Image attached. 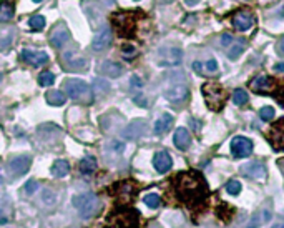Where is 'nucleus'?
I'll list each match as a JSON object with an SVG mask.
<instances>
[{
    "label": "nucleus",
    "instance_id": "f257e3e1",
    "mask_svg": "<svg viewBox=\"0 0 284 228\" xmlns=\"http://www.w3.org/2000/svg\"><path fill=\"white\" fill-rule=\"evenodd\" d=\"M74 205L84 218H92V216H95L102 208L100 200H98V196L95 193L76 195L74 198Z\"/></svg>",
    "mask_w": 284,
    "mask_h": 228
},
{
    "label": "nucleus",
    "instance_id": "f03ea898",
    "mask_svg": "<svg viewBox=\"0 0 284 228\" xmlns=\"http://www.w3.org/2000/svg\"><path fill=\"white\" fill-rule=\"evenodd\" d=\"M64 89L66 92V95L74 100H80L84 103H90L92 98H94V92L88 85L85 84L84 80L78 79H66L64 82Z\"/></svg>",
    "mask_w": 284,
    "mask_h": 228
},
{
    "label": "nucleus",
    "instance_id": "7ed1b4c3",
    "mask_svg": "<svg viewBox=\"0 0 284 228\" xmlns=\"http://www.w3.org/2000/svg\"><path fill=\"white\" fill-rule=\"evenodd\" d=\"M201 190V180L193 173L178 175V193L188 200L190 196H194Z\"/></svg>",
    "mask_w": 284,
    "mask_h": 228
},
{
    "label": "nucleus",
    "instance_id": "20e7f679",
    "mask_svg": "<svg viewBox=\"0 0 284 228\" xmlns=\"http://www.w3.org/2000/svg\"><path fill=\"white\" fill-rule=\"evenodd\" d=\"M252 148H254V145H252L251 138H248V137L238 135L231 140V153H233V157H236V158L250 157Z\"/></svg>",
    "mask_w": 284,
    "mask_h": 228
},
{
    "label": "nucleus",
    "instance_id": "39448f33",
    "mask_svg": "<svg viewBox=\"0 0 284 228\" xmlns=\"http://www.w3.org/2000/svg\"><path fill=\"white\" fill-rule=\"evenodd\" d=\"M164 97H166L168 102L172 103H182L188 98V87L184 82H173L170 84L166 89H164Z\"/></svg>",
    "mask_w": 284,
    "mask_h": 228
},
{
    "label": "nucleus",
    "instance_id": "423d86ee",
    "mask_svg": "<svg viewBox=\"0 0 284 228\" xmlns=\"http://www.w3.org/2000/svg\"><path fill=\"white\" fill-rule=\"evenodd\" d=\"M203 93L206 97V102L211 108L218 110V108L223 107V92H221V87L216 84H206L203 87Z\"/></svg>",
    "mask_w": 284,
    "mask_h": 228
},
{
    "label": "nucleus",
    "instance_id": "0eeeda50",
    "mask_svg": "<svg viewBox=\"0 0 284 228\" xmlns=\"http://www.w3.org/2000/svg\"><path fill=\"white\" fill-rule=\"evenodd\" d=\"M241 173L251 180H264L268 177L266 165L262 162H250L241 167Z\"/></svg>",
    "mask_w": 284,
    "mask_h": 228
},
{
    "label": "nucleus",
    "instance_id": "6e6552de",
    "mask_svg": "<svg viewBox=\"0 0 284 228\" xmlns=\"http://www.w3.org/2000/svg\"><path fill=\"white\" fill-rule=\"evenodd\" d=\"M183 59V52L178 47H170V49L162 50V57H160V65H166V67H174L178 64H182Z\"/></svg>",
    "mask_w": 284,
    "mask_h": 228
},
{
    "label": "nucleus",
    "instance_id": "1a4fd4ad",
    "mask_svg": "<svg viewBox=\"0 0 284 228\" xmlns=\"http://www.w3.org/2000/svg\"><path fill=\"white\" fill-rule=\"evenodd\" d=\"M30 163H32V158L28 155H18V157H15L8 162V170L14 177H20V175L28 172Z\"/></svg>",
    "mask_w": 284,
    "mask_h": 228
},
{
    "label": "nucleus",
    "instance_id": "9d476101",
    "mask_svg": "<svg viewBox=\"0 0 284 228\" xmlns=\"http://www.w3.org/2000/svg\"><path fill=\"white\" fill-rule=\"evenodd\" d=\"M22 60L32 67H42L45 64H48V55L45 54V52L25 49V50H22Z\"/></svg>",
    "mask_w": 284,
    "mask_h": 228
},
{
    "label": "nucleus",
    "instance_id": "9b49d317",
    "mask_svg": "<svg viewBox=\"0 0 284 228\" xmlns=\"http://www.w3.org/2000/svg\"><path fill=\"white\" fill-rule=\"evenodd\" d=\"M153 167L158 173H166L168 170L173 167V160H172V157H170V153L164 152V150H160V152L154 153Z\"/></svg>",
    "mask_w": 284,
    "mask_h": 228
},
{
    "label": "nucleus",
    "instance_id": "f8f14e48",
    "mask_svg": "<svg viewBox=\"0 0 284 228\" xmlns=\"http://www.w3.org/2000/svg\"><path fill=\"white\" fill-rule=\"evenodd\" d=\"M112 40H113L112 30L108 27H103L100 32L95 35L94 42H92V49H94L95 52H102V50H105L106 47H110Z\"/></svg>",
    "mask_w": 284,
    "mask_h": 228
},
{
    "label": "nucleus",
    "instance_id": "ddd939ff",
    "mask_svg": "<svg viewBox=\"0 0 284 228\" xmlns=\"http://www.w3.org/2000/svg\"><path fill=\"white\" fill-rule=\"evenodd\" d=\"M254 17L250 14V12H244V10H241V12L234 14L233 17V25L236 30H240V32H246V30H250L252 25H254Z\"/></svg>",
    "mask_w": 284,
    "mask_h": 228
},
{
    "label": "nucleus",
    "instance_id": "4468645a",
    "mask_svg": "<svg viewBox=\"0 0 284 228\" xmlns=\"http://www.w3.org/2000/svg\"><path fill=\"white\" fill-rule=\"evenodd\" d=\"M64 67L70 72H80V70H86L88 67V62H86L84 57H76L74 54H66L64 57Z\"/></svg>",
    "mask_w": 284,
    "mask_h": 228
},
{
    "label": "nucleus",
    "instance_id": "2eb2a0df",
    "mask_svg": "<svg viewBox=\"0 0 284 228\" xmlns=\"http://www.w3.org/2000/svg\"><path fill=\"white\" fill-rule=\"evenodd\" d=\"M70 40V32L65 27H56L50 35V44L55 47V49H64V45Z\"/></svg>",
    "mask_w": 284,
    "mask_h": 228
},
{
    "label": "nucleus",
    "instance_id": "dca6fc26",
    "mask_svg": "<svg viewBox=\"0 0 284 228\" xmlns=\"http://www.w3.org/2000/svg\"><path fill=\"white\" fill-rule=\"evenodd\" d=\"M113 24H115V27L116 30L120 32L123 37H133V22H130V20H125V14H122V15H115L113 17Z\"/></svg>",
    "mask_w": 284,
    "mask_h": 228
},
{
    "label": "nucleus",
    "instance_id": "f3484780",
    "mask_svg": "<svg viewBox=\"0 0 284 228\" xmlns=\"http://www.w3.org/2000/svg\"><path fill=\"white\" fill-rule=\"evenodd\" d=\"M173 142H174V147L180 148V150H188V147L191 145V135L186 128L180 127L176 132H174V137H173Z\"/></svg>",
    "mask_w": 284,
    "mask_h": 228
},
{
    "label": "nucleus",
    "instance_id": "a211bd4d",
    "mask_svg": "<svg viewBox=\"0 0 284 228\" xmlns=\"http://www.w3.org/2000/svg\"><path fill=\"white\" fill-rule=\"evenodd\" d=\"M172 125H173V115L172 113H163V115L154 122L153 130L156 135H163V133H166L170 128H172Z\"/></svg>",
    "mask_w": 284,
    "mask_h": 228
},
{
    "label": "nucleus",
    "instance_id": "6ab92c4d",
    "mask_svg": "<svg viewBox=\"0 0 284 228\" xmlns=\"http://www.w3.org/2000/svg\"><path fill=\"white\" fill-rule=\"evenodd\" d=\"M122 65L116 64V62H103L100 65V74L102 75H106V77H112V79H116V77L122 75Z\"/></svg>",
    "mask_w": 284,
    "mask_h": 228
},
{
    "label": "nucleus",
    "instance_id": "aec40b11",
    "mask_svg": "<svg viewBox=\"0 0 284 228\" xmlns=\"http://www.w3.org/2000/svg\"><path fill=\"white\" fill-rule=\"evenodd\" d=\"M88 2H90L92 7L88 9V7H86V5H84L85 14L88 15V19L92 20V25H96V24L103 19V9L95 2V0H88Z\"/></svg>",
    "mask_w": 284,
    "mask_h": 228
},
{
    "label": "nucleus",
    "instance_id": "412c9836",
    "mask_svg": "<svg viewBox=\"0 0 284 228\" xmlns=\"http://www.w3.org/2000/svg\"><path fill=\"white\" fill-rule=\"evenodd\" d=\"M15 9L14 5L8 2V0H4L0 2V24H7L14 19Z\"/></svg>",
    "mask_w": 284,
    "mask_h": 228
},
{
    "label": "nucleus",
    "instance_id": "4be33fe9",
    "mask_svg": "<svg viewBox=\"0 0 284 228\" xmlns=\"http://www.w3.org/2000/svg\"><path fill=\"white\" fill-rule=\"evenodd\" d=\"M68 172H70V165H68L66 160H56V162L52 165V175L56 177V178L65 177Z\"/></svg>",
    "mask_w": 284,
    "mask_h": 228
},
{
    "label": "nucleus",
    "instance_id": "5701e85b",
    "mask_svg": "<svg viewBox=\"0 0 284 228\" xmlns=\"http://www.w3.org/2000/svg\"><path fill=\"white\" fill-rule=\"evenodd\" d=\"M270 87H271V82L266 75L256 77V79L251 82V89L256 92H266V90H270Z\"/></svg>",
    "mask_w": 284,
    "mask_h": 228
},
{
    "label": "nucleus",
    "instance_id": "b1692460",
    "mask_svg": "<svg viewBox=\"0 0 284 228\" xmlns=\"http://www.w3.org/2000/svg\"><path fill=\"white\" fill-rule=\"evenodd\" d=\"M95 168H96V160L95 157H85L84 160L80 162V172L82 173H85V175H90V173H94L95 172Z\"/></svg>",
    "mask_w": 284,
    "mask_h": 228
},
{
    "label": "nucleus",
    "instance_id": "393cba45",
    "mask_svg": "<svg viewBox=\"0 0 284 228\" xmlns=\"http://www.w3.org/2000/svg\"><path fill=\"white\" fill-rule=\"evenodd\" d=\"M45 98H47L50 105H55V107H60L65 103V95L60 90H50L47 95H45Z\"/></svg>",
    "mask_w": 284,
    "mask_h": 228
},
{
    "label": "nucleus",
    "instance_id": "a878e982",
    "mask_svg": "<svg viewBox=\"0 0 284 228\" xmlns=\"http://www.w3.org/2000/svg\"><path fill=\"white\" fill-rule=\"evenodd\" d=\"M143 127H144V123L142 120H136V122H133L130 127L126 128V132H125V137L128 138H138L143 133Z\"/></svg>",
    "mask_w": 284,
    "mask_h": 228
},
{
    "label": "nucleus",
    "instance_id": "bb28decb",
    "mask_svg": "<svg viewBox=\"0 0 284 228\" xmlns=\"http://www.w3.org/2000/svg\"><path fill=\"white\" fill-rule=\"evenodd\" d=\"M242 52H244V42H233L228 50V57L231 60H236Z\"/></svg>",
    "mask_w": 284,
    "mask_h": 228
},
{
    "label": "nucleus",
    "instance_id": "cd10ccee",
    "mask_svg": "<svg viewBox=\"0 0 284 228\" xmlns=\"http://www.w3.org/2000/svg\"><path fill=\"white\" fill-rule=\"evenodd\" d=\"M12 42H14V30L2 32V35H0V50H7Z\"/></svg>",
    "mask_w": 284,
    "mask_h": 228
},
{
    "label": "nucleus",
    "instance_id": "c85d7f7f",
    "mask_svg": "<svg viewBox=\"0 0 284 228\" xmlns=\"http://www.w3.org/2000/svg\"><path fill=\"white\" fill-rule=\"evenodd\" d=\"M248 102V93L246 90H242V89H236L233 92V103L238 107H241V105H244V103Z\"/></svg>",
    "mask_w": 284,
    "mask_h": 228
},
{
    "label": "nucleus",
    "instance_id": "c756f323",
    "mask_svg": "<svg viewBox=\"0 0 284 228\" xmlns=\"http://www.w3.org/2000/svg\"><path fill=\"white\" fill-rule=\"evenodd\" d=\"M28 25L32 30H44L45 29V17H42V15H34V17H30Z\"/></svg>",
    "mask_w": 284,
    "mask_h": 228
},
{
    "label": "nucleus",
    "instance_id": "7c9ffc66",
    "mask_svg": "<svg viewBox=\"0 0 284 228\" xmlns=\"http://www.w3.org/2000/svg\"><path fill=\"white\" fill-rule=\"evenodd\" d=\"M143 201H144V205L150 206V208H156V206H160V203H162V200H160V195H156V193H148L143 198Z\"/></svg>",
    "mask_w": 284,
    "mask_h": 228
},
{
    "label": "nucleus",
    "instance_id": "2f4dec72",
    "mask_svg": "<svg viewBox=\"0 0 284 228\" xmlns=\"http://www.w3.org/2000/svg\"><path fill=\"white\" fill-rule=\"evenodd\" d=\"M56 193L55 191H52V190H44L42 191V201L45 205H48V206H52V205H55L56 203Z\"/></svg>",
    "mask_w": 284,
    "mask_h": 228
},
{
    "label": "nucleus",
    "instance_id": "473e14b6",
    "mask_svg": "<svg viewBox=\"0 0 284 228\" xmlns=\"http://www.w3.org/2000/svg\"><path fill=\"white\" fill-rule=\"evenodd\" d=\"M241 190H242V186L241 183L238 182V180H230L228 183H226V191H228L230 195H240L241 193Z\"/></svg>",
    "mask_w": 284,
    "mask_h": 228
},
{
    "label": "nucleus",
    "instance_id": "72a5a7b5",
    "mask_svg": "<svg viewBox=\"0 0 284 228\" xmlns=\"http://www.w3.org/2000/svg\"><path fill=\"white\" fill-rule=\"evenodd\" d=\"M54 82H55V75L52 74V72H44V74L38 77V84L42 85V87L54 85Z\"/></svg>",
    "mask_w": 284,
    "mask_h": 228
},
{
    "label": "nucleus",
    "instance_id": "f704fd0d",
    "mask_svg": "<svg viewBox=\"0 0 284 228\" xmlns=\"http://www.w3.org/2000/svg\"><path fill=\"white\" fill-rule=\"evenodd\" d=\"M260 118L264 122H271L274 118V108L272 107H262L260 110Z\"/></svg>",
    "mask_w": 284,
    "mask_h": 228
},
{
    "label": "nucleus",
    "instance_id": "c9c22d12",
    "mask_svg": "<svg viewBox=\"0 0 284 228\" xmlns=\"http://www.w3.org/2000/svg\"><path fill=\"white\" fill-rule=\"evenodd\" d=\"M37 188H38V183L35 182V180H30V182H27V185L24 186V190L27 195H32L34 191H37Z\"/></svg>",
    "mask_w": 284,
    "mask_h": 228
},
{
    "label": "nucleus",
    "instance_id": "e433bc0d",
    "mask_svg": "<svg viewBox=\"0 0 284 228\" xmlns=\"http://www.w3.org/2000/svg\"><path fill=\"white\" fill-rule=\"evenodd\" d=\"M261 213H254L252 215V218L250 220V223L246 225V228H260V225H261Z\"/></svg>",
    "mask_w": 284,
    "mask_h": 228
},
{
    "label": "nucleus",
    "instance_id": "4c0bfd02",
    "mask_svg": "<svg viewBox=\"0 0 284 228\" xmlns=\"http://www.w3.org/2000/svg\"><path fill=\"white\" fill-rule=\"evenodd\" d=\"M204 70L210 72V74H214V72L218 70V64H216V60L211 59V60L206 62V64H204Z\"/></svg>",
    "mask_w": 284,
    "mask_h": 228
},
{
    "label": "nucleus",
    "instance_id": "58836bf2",
    "mask_svg": "<svg viewBox=\"0 0 284 228\" xmlns=\"http://www.w3.org/2000/svg\"><path fill=\"white\" fill-rule=\"evenodd\" d=\"M142 80L138 77H132V87H136V89H142Z\"/></svg>",
    "mask_w": 284,
    "mask_h": 228
},
{
    "label": "nucleus",
    "instance_id": "ea45409f",
    "mask_svg": "<svg viewBox=\"0 0 284 228\" xmlns=\"http://www.w3.org/2000/svg\"><path fill=\"white\" fill-rule=\"evenodd\" d=\"M230 42H234L233 37H231V35H228V34H224L223 39H221V44H223V45H228Z\"/></svg>",
    "mask_w": 284,
    "mask_h": 228
},
{
    "label": "nucleus",
    "instance_id": "a19ab883",
    "mask_svg": "<svg viewBox=\"0 0 284 228\" xmlns=\"http://www.w3.org/2000/svg\"><path fill=\"white\" fill-rule=\"evenodd\" d=\"M123 54L125 55H135V49H133V47H130V45H126V47H123Z\"/></svg>",
    "mask_w": 284,
    "mask_h": 228
},
{
    "label": "nucleus",
    "instance_id": "79ce46f5",
    "mask_svg": "<svg viewBox=\"0 0 284 228\" xmlns=\"http://www.w3.org/2000/svg\"><path fill=\"white\" fill-rule=\"evenodd\" d=\"M278 52H280L281 55H284V37H281V40L278 42Z\"/></svg>",
    "mask_w": 284,
    "mask_h": 228
},
{
    "label": "nucleus",
    "instance_id": "37998d69",
    "mask_svg": "<svg viewBox=\"0 0 284 228\" xmlns=\"http://www.w3.org/2000/svg\"><path fill=\"white\" fill-rule=\"evenodd\" d=\"M274 70H284V64H278V65H274Z\"/></svg>",
    "mask_w": 284,
    "mask_h": 228
},
{
    "label": "nucleus",
    "instance_id": "c03bdc74",
    "mask_svg": "<svg viewBox=\"0 0 284 228\" xmlns=\"http://www.w3.org/2000/svg\"><path fill=\"white\" fill-rule=\"evenodd\" d=\"M184 2H186L188 5H194V4H198L200 0H184Z\"/></svg>",
    "mask_w": 284,
    "mask_h": 228
},
{
    "label": "nucleus",
    "instance_id": "a18cd8bd",
    "mask_svg": "<svg viewBox=\"0 0 284 228\" xmlns=\"http://www.w3.org/2000/svg\"><path fill=\"white\" fill-rule=\"evenodd\" d=\"M270 228H284V223H274V225L270 226Z\"/></svg>",
    "mask_w": 284,
    "mask_h": 228
},
{
    "label": "nucleus",
    "instance_id": "49530a36",
    "mask_svg": "<svg viewBox=\"0 0 284 228\" xmlns=\"http://www.w3.org/2000/svg\"><path fill=\"white\" fill-rule=\"evenodd\" d=\"M5 221H7V218H5V216H2V213H0V223H5Z\"/></svg>",
    "mask_w": 284,
    "mask_h": 228
},
{
    "label": "nucleus",
    "instance_id": "de8ad7c7",
    "mask_svg": "<svg viewBox=\"0 0 284 228\" xmlns=\"http://www.w3.org/2000/svg\"><path fill=\"white\" fill-rule=\"evenodd\" d=\"M32 2H35V4H40V2H44V0H32Z\"/></svg>",
    "mask_w": 284,
    "mask_h": 228
},
{
    "label": "nucleus",
    "instance_id": "09e8293b",
    "mask_svg": "<svg viewBox=\"0 0 284 228\" xmlns=\"http://www.w3.org/2000/svg\"><path fill=\"white\" fill-rule=\"evenodd\" d=\"M113 2H115V0H106V4H113Z\"/></svg>",
    "mask_w": 284,
    "mask_h": 228
},
{
    "label": "nucleus",
    "instance_id": "8fccbe9b",
    "mask_svg": "<svg viewBox=\"0 0 284 228\" xmlns=\"http://www.w3.org/2000/svg\"><path fill=\"white\" fill-rule=\"evenodd\" d=\"M150 228H160V226H156V225H153V226H150Z\"/></svg>",
    "mask_w": 284,
    "mask_h": 228
},
{
    "label": "nucleus",
    "instance_id": "3c124183",
    "mask_svg": "<svg viewBox=\"0 0 284 228\" xmlns=\"http://www.w3.org/2000/svg\"><path fill=\"white\" fill-rule=\"evenodd\" d=\"M281 165H282V167H284V160H282V162H281Z\"/></svg>",
    "mask_w": 284,
    "mask_h": 228
},
{
    "label": "nucleus",
    "instance_id": "603ef678",
    "mask_svg": "<svg viewBox=\"0 0 284 228\" xmlns=\"http://www.w3.org/2000/svg\"><path fill=\"white\" fill-rule=\"evenodd\" d=\"M0 186H2V180H0Z\"/></svg>",
    "mask_w": 284,
    "mask_h": 228
},
{
    "label": "nucleus",
    "instance_id": "864d4df0",
    "mask_svg": "<svg viewBox=\"0 0 284 228\" xmlns=\"http://www.w3.org/2000/svg\"><path fill=\"white\" fill-rule=\"evenodd\" d=\"M0 82H2V75H0Z\"/></svg>",
    "mask_w": 284,
    "mask_h": 228
}]
</instances>
